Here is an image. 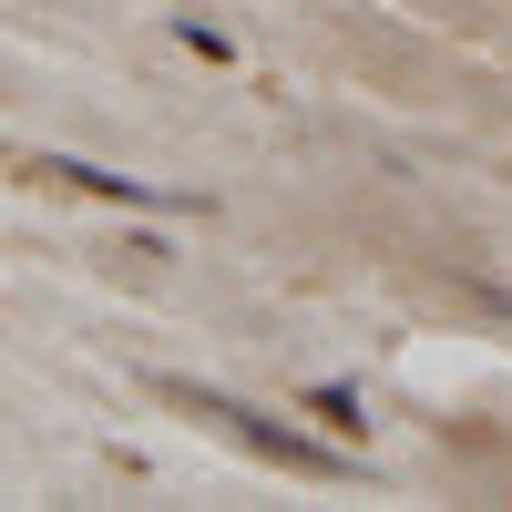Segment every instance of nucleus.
I'll use <instances>...</instances> for the list:
<instances>
[{"instance_id":"obj_2","label":"nucleus","mask_w":512,"mask_h":512,"mask_svg":"<svg viewBox=\"0 0 512 512\" xmlns=\"http://www.w3.org/2000/svg\"><path fill=\"white\" fill-rule=\"evenodd\" d=\"M41 175H52V185H82V195L154 205V216H175V205H185V195H164V185H144V175H103V164H82V154H41Z\"/></svg>"},{"instance_id":"obj_1","label":"nucleus","mask_w":512,"mask_h":512,"mask_svg":"<svg viewBox=\"0 0 512 512\" xmlns=\"http://www.w3.org/2000/svg\"><path fill=\"white\" fill-rule=\"evenodd\" d=\"M175 410H195V420H216L226 441H246L256 461H287V472H318V482H338L349 472V451H328V441H308V431H287V420H267V410H246V400H226V390H205V379H154Z\"/></svg>"}]
</instances>
